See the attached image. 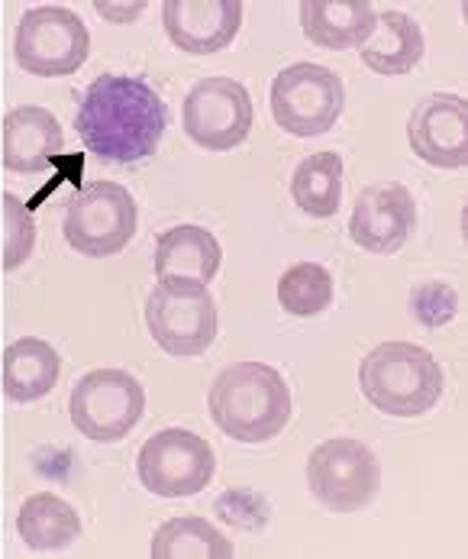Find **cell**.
Here are the masks:
<instances>
[{
  "mask_svg": "<svg viewBox=\"0 0 468 559\" xmlns=\"http://www.w3.org/2000/svg\"><path fill=\"white\" fill-rule=\"evenodd\" d=\"M252 120L255 110L245 84L227 75L197 81L181 107V123L188 140H194L207 153H227L245 143Z\"/></svg>",
  "mask_w": 468,
  "mask_h": 559,
  "instance_id": "obj_10",
  "label": "cell"
},
{
  "mask_svg": "<svg viewBox=\"0 0 468 559\" xmlns=\"http://www.w3.org/2000/svg\"><path fill=\"white\" fill-rule=\"evenodd\" d=\"M140 481L158 498H191L217 473L214 447L184 427H168L149 437L136 456Z\"/></svg>",
  "mask_w": 468,
  "mask_h": 559,
  "instance_id": "obj_9",
  "label": "cell"
},
{
  "mask_svg": "<svg viewBox=\"0 0 468 559\" xmlns=\"http://www.w3.org/2000/svg\"><path fill=\"white\" fill-rule=\"evenodd\" d=\"M413 227H417L413 194L397 181H382V185H369L356 198L349 217V240L365 252L394 255L410 240Z\"/></svg>",
  "mask_w": 468,
  "mask_h": 559,
  "instance_id": "obj_13",
  "label": "cell"
},
{
  "mask_svg": "<svg viewBox=\"0 0 468 559\" xmlns=\"http://www.w3.org/2000/svg\"><path fill=\"white\" fill-rule=\"evenodd\" d=\"M375 7L369 0H304L301 29L313 46L343 52L362 49L375 29Z\"/></svg>",
  "mask_w": 468,
  "mask_h": 559,
  "instance_id": "obj_17",
  "label": "cell"
},
{
  "mask_svg": "<svg viewBox=\"0 0 468 559\" xmlns=\"http://www.w3.org/2000/svg\"><path fill=\"white\" fill-rule=\"evenodd\" d=\"M291 198L308 217L326 221L343 204V159L339 153H313L291 175Z\"/></svg>",
  "mask_w": 468,
  "mask_h": 559,
  "instance_id": "obj_22",
  "label": "cell"
},
{
  "mask_svg": "<svg viewBox=\"0 0 468 559\" xmlns=\"http://www.w3.org/2000/svg\"><path fill=\"white\" fill-rule=\"evenodd\" d=\"M346 107V84L336 72L316 62H295L272 81L275 123L301 140L323 136L336 127Z\"/></svg>",
  "mask_w": 468,
  "mask_h": 559,
  "instance_id": "obj_6",
  "label": "cell"
},
{
  "mask_svg": "<svg viewBox=\"0 0 468 559\" xmlns=\"http://www.w3.org/2000/svg\"><path fill=\"white\" fill-rule=\"evenodd\" d=\"M3 224H7V240H3V265L13 272L20 269L33 249H36V221L33 211L16 198V194H3Z\"/></svg>",
  "mask_w": 468,
  "mask_h": 559,
  "instance_id": "obj_24",
  "label": "cell"
},
{
  "mask_svg": "<svg viewBox=\"0 0 468 559\" xmlns=\"http://www.w3.org/2000/svg\"><path fill=\"white\" fill-rule=\"evenodd\" d=\"M62 372V359L52 343L39 336L13 340L3 353V392L10 401L29 404L46 399Z\"/></svg>",
  "mask_w": 468,
  "mask_h": 559,
  "instance_id": "obj_19",
  "label": "cell"
},
{
  "mask_svg": "<svg viewBox=\"0 0 468 559\" xmlns=\"http://www.w3.org/2000/svg\"><path fill=\"white\" fill-rule=\"evenodd\" d=\"M407 140L417 159L433 168H466L468 165V100L459 94L423 97L410 120Z\"/></svg>",
  "mask_w": 468,
  "mask_h": 559,
  "instance_id": "obj_12",
  "label": "cell"
},
{
  "mask_svg": "<svg viewBox=\"0 0 468 559\" xmlns=\"http://www.w3.org/2000/svg\"><path fill=\"white\" fill-rule=\"evenodd\" d=\"M168 107L143 79L100 75L87 84L75 114V130L87 153L117 165H136L158 150Z\"/></svg>",
  "mask_w": 468,
  "mask_h": 559,
  "instance_id": "obj_1",
  "label": "cell"
},
{
  "mask_svg": "<svg viewBox=\"0 0 468 559\" xmlns=\"http://www.w3.org/2000/svg\"><path fill=\"white\" fill-rule=\"evenodd\" d=\"M16 66L36 79L75 75L91 56V33L69 7L26 10L13 36Z\"/></svg>",
  "mask_w": 468,
  "mask_h": 559,
  "instance_id": "obj_4",
  "label": "cell"
},
{
  "mask_svg": "<svg viewBox=\"0 0 468 559\" xmlns=\"http://www.w3.org/2000/svg\"><path fill=\"white\" fill-rule=\"evenodd\" d=\"M217 305L207 288L156 285L146 298V326L168 356L191 359L207 353L217 340Z\"/></svg>",
  "mask_w": 468,
  "mask_h": 559,
  "instance_id": "obj_11",
  "label": "cell"
},
{
  "mask_svg": "<svg viewBox=\"0 0 468 559\" xmlns=\"http://www.w3.org/2000/svg\"><path fill=\"white\" fill-rule=\"evenodd\" d=\"M359 52H362V62L375 75L394 79V75H407L420 66V59L427 52V36H423L420 23L410 20L407 13L385 10L375 16V29Z\"/></svg>",
  "mask_w": 468,
  "mask_h": 559,
  "instance_id": "obj_18",
  "label": "cell"
},
{
  "mask_svg": "<svg viewBox=\"0 0 468 559\" xmlns=\"http://www.w3.org/2000/svg\"><path fill=\"white\" fill-rule=\"evenodd\" d=\"M168 39L188 56H214L227 49L242 26L239 0H168L161 7Z\"/></svg>",
  "mask_w": 468,
  "mask_h": 559,
  "instance_id": "obj_14",
  "label": "cell"
},
{
  "mask_svg": "<svg viewBox=\"0 0 468 559\" xmlns=\"http://www.w3.org/2000/svg\"><path fill=\"white\" fill-rule=\"evenodd\" d=\"M153 559H230L233 544L197 514L171 518L153 534Z\"/></svg>",
  "mask_w": 468,
  "mask_h": 559,
  "instance_id": "obj_21",
  "label": "cell"
},
{
  "mask_svg": "<svg viewBox=\"0 0 468 559\" xmlns=\"http://www.w3.org/2000/svg\"><path fill=\"white\" fill-rule=\"evenodd\" d=\"M359 385L372 407L391 417H420L443 399V369L430 349L404 340L375 346L359 366Z\"/></svg>",
  "mask_w": 468,
  "mask_h": 559,
  "instance_id": "obj_3",
  "label": "cell"
},
{
  "mask_svg": "<svg viewBox=\"0 0 468 559\" xmlns=\"http://www.w3.org/2000/svg\"><path fill=\"white\" fill-rule=\"evenodd\" d=\"M311 495L336 514H352L372 504L382 488V463L362 440L333 437L313 447L308 460Z\"/></svg>",
  "mask_w": 468,
  "mask_h": 559,
  "instance_id": "obj_7",
  "label": "cell"
},
{
  "mask_svg": "<svg viewBox=\"0 0 468 559\" xmlns=\"http://www.w3.org/2000/svg\"><path fill=\"white\" fill-rule=\"evenodd\" d=\"M224 262L217 237L204 227L181 224L165 230L156 242V278L168 288H207Z\"/></svg>",
  "mask_w": 468,
  "mask_h": 559,
  "instance_id": "obj_15",
  "label": "cell"
},
{
  "mask_svg": "<svg viewBox=\"0 0 468 559\" xmlns=\"http://www.w3.org/2000/svg\"><path fill=\"white\" fill-rule=\"evenodd\" d=\"M16 531L29 550L52 554V550H65L79 540L81 518L65 498H59L52 491H36L16 511Z\"/></svg>",
  "mask_w": 468,
  "mask_h": 559,
  "instance_id": "obj_20",
  "label": "cell"
},
{
  "mask_svg": "<svg viewBox=\"0 0 468 559\" xmlns=\"http://www.w3.org/2000/svg\"><path fill=\"white\" fill-rule=\"evenodd\" d=\"M65 150L62 127L46 107H16L3 117V168L16 175H39Z\"/></svg>",
  "mask_w": 468,
  "mask_h": 559,
  "instance_id": "obj_16",
  "label": "cell"
},
{
  "mask_svg": "<svg viewBox=\"0 0 468 559\" xmlns=\"http://www.w3.org/2000/svg\"><path fill=\"white\" fill-rule=\"evenodd\" d=\"M146 411V392L127 369H94L75 382L69 414L81 437L94 443H120L136 430Z\"/></svg>",
  "mask_w": 468,
  "mask_h": 559,
  "instance_id": "obj_8",
  "label": "cell"
},
{
  "mask_svg": "<svg viewBox=\"0 0 468 559\" xmlns=\"http://www.w3.org/2000/svg\"><path fill=\"white\" fill-rule=\"evenodd\" d=\"M211 417L239 443H265L291 420V389L265 362H233L211 385Z\"/></svg>",
  "mask_w": 468,
  "mask_h": 559,
  "instance_id": "obj_2",
  "label": "cell"
},
{
  "mask_svg": "<svg viewBox=\"0 0 468 559\" xmlns=\"http://www.w3.org/2000/svg\"><path fill=\"white\" fill-rule=\"evenodd\" d=\"M94 10H97L100 16L113 20V23H133V20L146 10V3H107V0H97Z\"/></svg>",
  "mask_w": 468,
  "mask_h": 559,
  "instance_id": "obj_25",
  "label": "cell"
},
{
  "mask_svg": "<svg viewBox=\"0 0 468 559\" xmlns=\"http://www.w3.org/2000/svg\"><path fill=\"white\" fill-rule=\"evenodd\" d=\"M336 285L326 265L298 262L278 278V305L291 318H316L333 305Z\"/></svg>",
  "mask_w": 468,
  "mask_h": 559,
  "instance_id": "obj_23",
  "label": "cell"
},
{
  "mask_svg": "<svg viewBox=\"0 0 468 559\" xmlns=\"http://www.w3.org/2000/svg\"><path fill=\"white\" fill-rule=\"evenodd\" d=\"M136 201L117 181H87L65 207V240L87 259H107L136 237Z\"/></svg>",
  "mask_w": 468,
  "mask_h": 559,
  "instance_id": "obj_5",
  "label": "cell"
}]
</instances>
